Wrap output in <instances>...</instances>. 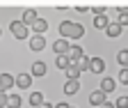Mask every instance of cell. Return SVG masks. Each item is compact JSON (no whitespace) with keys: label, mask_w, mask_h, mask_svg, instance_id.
<instances>
[{"label":"cell","mask_w":128,"mask_h":108,"mask_svg":"<svg viewBox=\"0 0 128 108\" xmlns=\"http://www.w3.org/2000/svg\"><path fill=\"white\" fill-rule=\"evenodd\" d=\"M60 35L62 39H80L85 35V28L80 23H71V21H62L60 23Z\"/></svg>","instance_id":"obj_1"},{"label":"cell","mask_w":128,"mask_h":108,"mask_svg":"<svg viewBox=\"0 0 128 108\" xmlns=\"http://www.w3.org/2000/svg\"><path fill=\"white\" fill-rule=\"evenodd\" d=\"M9 30H12V35H14L16 39H25L28 32H30V28L23 25L21 21H12V23H9Z\"/></svg>","instance_id":"obj_2"},{"label":"cell","mask_w":128,"mask_h":108,"mask_svg":"<svg viewBox=\"0 0 128 108\" xmlns=\"http://www.w3.org/2000/svg\"><path fill=\"white\" fill-rule=\"evenodd\" d=\"M14 85L21 87V90H28V87L32 85V76H30V74H18V76L14 78Z\"/></svg>","instance_id":"obj_3"},{"label":"cell","mask_w":128,"mask_h":108,"mask_svg":"<svg viewBox=\"0 0 128 108\" xmlns=\"http://www.w3.org/2000/svg\"><path fill=\"white\" fill-rule=\"evenodd\" d=\"M30 48H32V51H44V48H46V39H44L41 35L30 37Z\"/></svg>","instance_id":"obj_4"},{"label":"cell","mask_w":128,"mask_h":108,"mask_svg":"<svg viewBox=\"0 0 128 108\" xmlns=\"http://www.w3.org/2000/svg\"><path fill=\"white\" fill-rule=\"evenodd\" d=\"M53 51H55L57 55H66V53H69V41H66V39H57V41L53 44Z\"/></svg>","instance_id":"obj_5"},{"label":"cell","mask_w":128,"mask_h":108,"mask_svg":"<svg viewBox=\"0 0 128 108\" xmlns=\"http://www.w3.org/2000/svg\"><path fill=\"white\" fill-rule=\"evenodd\" d=\"M103 69H105L103 58H92V62H89V71H94V74H103Z\"/></svg>","instance_id":"obj_6"},{"label":"cell","mask_w":128,"mask_h":108,"mask_svg":"<svg viewBox=\"0 0 128 108\" xmlns=\"http://www.w3.org/2000/svg\"><path fill=\"white\" fill-rule=\"evenodd\" d=\"M37 19H39V16H37V12H34V9H25V12H23V19H21V23H23V25H32Z\"/></svg>","instance_id":"obj_7"},{"label":"cell","mask_w":128,"mask_h":108,"mask_svg":"<svg viewBox=\"0 0 128 108\" xmlns=\"http://www.w3.org/2000/svg\"><path fill=\"white\" fill-rule=\"evenodd\" d=\"M85 53H82V48H80V46H69V53H66V58L71 60V65L76 62V60H80Z\"/></svg>","instance_id":"obj_8"},{"label":"cell","mask_w":128,"mask_h":108,"mask_svg":"<svg viewBox=\"0 0 128 108\" xmlns=\"http://www.w3.org/2000/svg\"><path fill=\"white\" fill-rule=\"evenodd\" d=\"M32 30H34L37 35H41V37H44V32L48 30V21H46V19H37L34 23H32Z\"/></svg>","instance_id":"obj_9"},{"label":"cell","mask_w":128,"mask_h":108,"mask_svg":"<svg viewBox=\"0 0 128 108\" xmlns=\"http://www.w3.org/2000/svg\"><path fill=\"white\" fill-rule=\"evenodd\" d=\"M89 101H92L94 106H101V103H105V92H101V90L92 92V94H89Z\"/></svg>","instance_id":"obj_10"},{"label":"cell","mask_w":128,"mask_h":108,"mask_svg":"<svg viewBox=\"0 0 128 108\" xmlns=\"http://www.w3.org/2000/svg\"><path fill=\"white\" fill-rule=\"evenodd\" d=\"M117 25H119V28L128 25V7H121V5H119V16H117Z\"/></svg>","instance_id":"obj_11"},{"label":"cell","mask_w":128,"mask_h":108,"mask_svg":"<svg viewBox=\"0 0 128 108\" xmlns=\"http://www.w3.org/2000/svg\"><path fill=\"white\" fill-rule=\"evenodd\" d=\"M46 62H34V65H32V69H30V76H44L46 74Z\"/></svg>","instance_id":"obj_12"},{"label":"cell","mask_w":128,"mask_h":108,"mask_svg":"<svg viewBox=\"0 0 128 108\" xmlns=\"http://www.w3.org/2000/svg\"><path fill=\"white\" fill-rule=\"evenodd\" d=\"M12 85H14V78H12V76L9 74H0V87H2V92L9 90Z\"/></svg>","instance_id":"obj_13"},{"label":"cell","mask_w":128,"mask_h":108,"mask_svg":"<svg viewBox=\"0 0 128 108\" xmlns=\"http://www.w3.org/2000/svg\"><path fill=\"white\" fill-rule=\"evenodd\" d=\"M110 25V21H108V16L103 14V16H94V28H98V30H105Z\"/></svg>","instance_id":"obj_14"},{"label":"cell","mask_w":128,"mask_h":108,"mask_svg":"<svg viewBox=\"0 0 128 108\" xmlns=\"http://www.w3.org/2000/svg\"><path fill=\"white\" fill-rule=\"evenodd\" d=\"M89 62H92V58H87V55H82V58H80V60H76V62H73V65H76V67L80 69V74H82L85 69H89Z\"/></svg>","instance_id":"obj_15"},{"label":"cell","mask_w":128,"mask_h":108,"mask_svg":"<svg viewBox=\"0 0 128 108\" xmlns=\"http://www.w3.org/2000/svg\"><path fill=\"white\" fill-rule=\"evenodd\" d=\"M78 87H80L78 81H66V83H64V92H66V94H76Z\"/></svg>","instance_id":"obj_16"},{"label":"cell","mask_w":128,"mask_h":108,"mask_svg":"<svg viewBox=\"0 0 128 108\" xmlns=\"http://www.w3.org/2000/svg\"><path fill=\"white\" fill-rule=\"evenodd\" d=\"M112 90H114V78H108V76H105L103 83H101V92L108 94V92H112Z\"/></svg>","instance_id":"obj_17"},{"label":"cell","mask_w":128,"mask_h":108,"mask_svg":"<svg viewBox=\"0 0 128 108\" xmlns=\"http://www.w3.org/2000/svg\"><path fill=\"white\" fill-rule=\"evenodd\" d=\"M78 76H80V69H78L76 65H69V67H66V78H69V81H78Z\"/></svg>","instance_id":"obj_18"},{"label":"cell","mask_w":128,"mask_h":108,"mask_svg":"<svg viewBox=\"0 0 128 108\" xmlns=\"http://www.w3.org/2000/svg\"><path fill=\"white\" fill-rule=\"evenodd\" d=\"M105 35H108V37H119V35H121V28H119L117 23H110V25L105 28Z\"/></svg>","instance_id":"obj_19"},{"label":"cell","mask_w":128,"mask_h":108,"mask_svg":"<svg viewBox=\"0 0 128 108\" xmlns=\"http://www.w3.org/2000/svg\"><path fill=\"white\" fill-rule=\"evenodd\" d=\"M7 108H21V97L18 94H9L7 97Z\"/></svg>","instance_id":"obj_20"},{"label":"cell","mask_w":128,"mask_h":108,"mask_svg":"<svg viewBox=\"0 0 128 108\" xmlns=\"http://www.w3.org/2000/svg\"><path fill=\"white\" fill-rule=\"evenodd\" d=\"M117 62H119L121 69L128 67V51H119V53H117Z\"/></svg>","instance_id":"obj_21"},{"label":"cell","mask_w":128,"mask_h":108,"mask_svg":"<svg viewBox=\"0 0 128 108\" xmlns=\"http://www.w3.org/2000/svg\"><path fill=\"white\" fill-rule=\"evenodd\" d=\"M55 65H57L60 69H64V71H66V67L71 65V60H69L66 55H57V60H55Z\"/></svg>","instance_id":"obj_22"},{"label":"cell","mask_w":128,"mask_h":108,"mask_svg":"<svg viewBox=\"0 0 128 108\" xmlns=\"http://www.w3.org/2000/svg\"><path fill=\"white\" fill-rule=\"evenodd\" d=\"M30 103L32 106H41L44 103V94H41V92H32V94H30Z\"/></svg>","instance_id":"obj_23"},{"label":"cell","mask_w":128,"mask_h":108,"mask_svg":"<svg viewBox=\"0 0 128 108\" xmlns=\"http://www.w3.org/2000/svg\"><path fill=\"white\" fill-rule=\"evenodd\" d=\"M114 108H128V97H119L117 103H114Z\"/></svg>","instance_id":"obj_24"},{"label":"cell","mask_w":128,"mask_h":108,"mask_svg":"<svg viewBox=\"0 0 128 108\" xmlns=\"http://www.w3.org/2000/svg\"><path fill=\"white\" fill-rule=\"evenodd\" d=\"M92 9H94V14H96V16H103V14H105V5H94Z\"/></svg>","instance_id":"obj_25"},{"label":"cell","mask_w":128,"mask_h":108,"mask_svg":"<svg viewBox=\"0 0 128 108\" xmlns=\"http://www.w3.org/2000/svg\"><path fill=\"white\" fill-rule=\"evenodd\" d=\"M119 81L121 83H128V69H121L119 71Z\"/></svg>","instance_id":"obj_26"},{"label":"cell","mask_w":128,"mask_h":108,"mask_svg":"<svg viewBox=\"0 0 128 108\" xmlns=\"http://www.w3.org/2000/svg\"><path fill=\"white\" fill-rule=\"evenodd\" d=\"M0 108H7V94L0 92Z\"/></svg>","instance_id":"obj_27"},{"label":"cell","mask_w":128,"mask_h":108,"mask_svg":"<svg viewBox=\"0 0 128 108\" xmlns=\"http://www.w3.org/2000/svg\"><path fill=\"white\" fill-rule=\"evenodd\" d=\"M76 9H78V12H87V9H89V5H82V3H78V5H76Z\"/></svg>","instance_id":"obj_28"},{"label":"cell","mask_w":128,"mask_h":108,"mask_svg":"<svg viewBox=\"0 0 128 108\" xmlns=\"http://www.w3.org/2000/svg\"><path fill=\"white\" fill-rule=\"evenodd\" d=\"M37 108H55V103H48V101H44L41 106H37Z\"/></svg>","instance_id":"obj_29"},{"label":"cell","mask_w":128,"mask_h":108,"mask_svg":"<svg viewBox=\"0 0 128 108\" xmlns=\"http://www.w3.org/2000/svg\"><path fill=\"white\" fill-rule=\"evenodd\" d=\"M98 108H114V103H110V101H105V103H101Z\"/></svg>","instance_id":"obj_30"},{"label":"cell","mask_w":128,"mask_h":108,"mask_svg":"<svg viewBox=\"0 0 128 108\" xmlns=\"http://www.w3.org/2000/svg\"><path fill=\"white\" fill-rule=\"evenodd\" d=\"M55 108H71L69 103H55Z\"/></svg>","instance_id":"obj_31"},{"label":"cell","mask_w":128,"mask_h":108,"mask_svg":"<svg viewBox=\"0 0 128 108\" xmlns=\"http://www.w3.org/2000/svg\"><path fill=\"white\" fill-rule=\"evenodd\" d=\"M0 92H2V87H0Z\"/></svg>","instance_id":"obj_32"},{"label":"cell","mask_w":128,"mask_h":108,"mask_svg":"<svg viewBox=\"0 0 128 108\" xmlns=\"http://www.w3.org/2000/svg\"><path fill=\"white\" fill-rule=\"evenodd\" d=\"M71 108H73V106H71Z\"/></svg>","instance_id":"obj_33"}]
</instances>
